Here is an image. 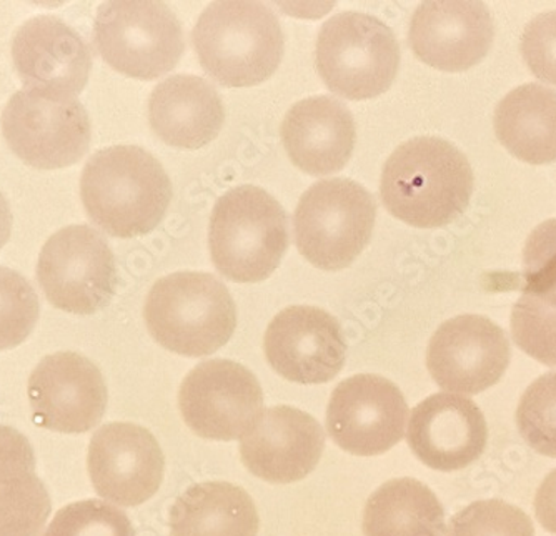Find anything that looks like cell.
<instances>
[{
    "label": "cell",
    "mask_w": 556,
    "mask_h": 536,
    "mask_svg": "<svg viewBox=\"0 0 556 536\" xmlns=\"http://www.w3.org/2000/svg\"><path fill=\"white\" fill-rule=\"evenodd\" d=\"M2 133L22 162L54 170L71 167L87 154L92 127L86 107L74 97L24 89L5 105Z\"/></svg>",
    "instance_id": "9"
},
{
    "label": "cell",
    "mask_w": 556,
    "mask_h": 536,
    "mask_svg": "<svg viewBox=\"0 0 556 536\" xmlns=\"http://www.w3.org/2000/svg\"><path fill=\"white\" fill-rule=\"evenodd\" d=\"M192 42L200 65L224 87L265 82L282 62L286 39L270 8L250 0H220L208 5Z\"/></svg>",
    "instance_id": "3"
},
{
    "label": "cell",
    "mask_w": 556,
    "mask_h": 536,
    "mask_svg": "<svg viewBox=\"0 0 556 536\" xmlns=\"http://www.w3.org/2000/svg\"><path fill=\"white\" fill-rule=\"evenodd\" d=\"M187 425L208 441H239L264 417V394L257 377L232 360L197 365L179 392Z\"/></svg>",
    "instance_id": "11"
},
{
    "label": "cell",
    "mask_w": 556,
    "mask_h": 536,
    "mask_svg": "<svg viewBox=\"0 0 556 536\" xmlns=\"http://www.w3.org/2000/svg\"><path fill=\"white\" fill-rule=\"evenodd\" d=\"M289 217L261 187L222 195L208 224V248L218 272L236 283L264 282L289 248Z\"/></svg>",
    "instance_id": "4"
},
{
    "label": "cell",
    "mask_w": 556,
    "mask_h": 536,
    "mask_svg": "<svg viewBox=\"0 0 556 536\" xmlns=\"http://www.w3.org/2000/svg\"><path fill=\"white\" fill-rule=\"evenodd\" d=\"M315 65L333 93L346 101H368L392 87L400 47L382 21L362 12H342L321 26Z\"/></svg>",
    "instance_id": "6"
},
{
    "label": "cell",
    "mask_w": 556,
    "mask_h": 536,
    "mask_svg": "<svg viewBox=\"0 0 556 536\" xmlns=\"http://www.w3.org/2000/svg\"><path fill=\"white\" fill-rule=\"evenodd\" d=\"M27 394L34 422L61 433L92 430L104 417L109 400L99 367L75 352L43 358L30 375Z\"/></svg>",
    "instance_id": "14"
},
{
    "label": "cell",
    "mask_w": 556,
    "mask_h": 536,
    "mask_svg": "<svg viewBox=\"0 0 556 536\" xmlns=\"http://www.w3.org/2000/svg\"><path fill=\"white\" fill-rule=\"evenodd\" d=\"M518 348L546 367H556V304L523 294L511 311Z\"/></svg>",
    "instance_id": "29"
},
{
    "label": "cell",
    "mask_w": 556,
    "mask_h": 536,
    "mask_svg": "<svg viewBox=\"0 0 556 536\" xmlns=\"http://www.w3.org/2000/svg\"><path fill=\"white\" fill-rule=\"evenodd\" d=\"M496 139L518 161L532 165L556 162V90L525 84L496 105Z\"/></svg>",
    "instance_id": "23"
},
{
    "label": "cell",
    "mask_w": 556,
    "mask_h": 536,
    "mask_svg": "<svg viewBox=\"0 0 556 536\" xmlns=\"http://www.w3.org/2000/svg\"><path fill=\"white\" fill-rule=\"evenodd\" d=\"M407 420L408 405L399 386L371 373L343 380L328 401V435L357 457L392 450L405 436Z\"/></svg>",
    "instance_id": "12"
},
{
    "label": "cell",
    "mask_w": 556,
    "mask_h": 536,
    "mask_svg": "<svg viewBox=\"0 0 556 536\" xmlns=\"http://www.w3.org/2000/svg\"><path fill=\"white\" fill-rule=\"evenodd\" d=\"M149 122L155 136L167 145L195 151L220 133L225 109L207 80L174 76L159 84L150 95Z\"/></svg>",
    "instance_id": "22"
},
{
    "label": "cell",
    "mask_w": 556,
    "mask_h": 536,
    "mask_svg": "<svg viewBox=\"0 0 556 536\" xmlns=\"http://www.w3.org/2000/svg\"><path fill=\"white\" fill-rule=\"evenodd\" d=\"M36 473L33 445L12 426L0 425V478Z\"/></svg>",
    "instance_id": "34"
},
{
    "label": "cell",
    "mask_w": 556,
    "mask_h": 536,
    "mask_svg": "<svg viewBox=\"0 0 556 536\" xmlns=\"http://www.w3.org/2000/svg\"><path fill=\"white\" fill-rule=\"evenodd\" d=\"M258 525L254 500L233 483L190 486L170 510L172 536H257Z\"/></svg>",
    "instance_id": "24"
},
{
    "label": "cell",
    "mask_w": 556,
    "mask_h": 536,
    "mask_svg": "<svg viewBox=\"0 0 556 536\" xmlns=\"http://www.w3.org/2000/svg\"><path fill=\"white\" fill-rule=\"evenodd\" d=\"M377 217L374 195L350 179L320 180L303 193L293 217L300 255L327 272L357 260Z\"/></svg>",
    "instance_id": "7"
},
{
    "label": "cell",
    "mask_w": 556,
    "mask_h": 536,
    "mask_svg": "<svg viewBox=\"0 0 556 536\" xmlns=\"http://www.w3.org/2000/svg\"><path fill=\"white\" fill-rule=\"evenodd\" d=\"M495 36L492 14L477 0H430L415 11L408 42L425 64L464 72L483 61Z\"/></svg>",
    "instance_id": "17"
},
{
    "label": "cell",
    "mask_w": 556,
    "mask_h": 536,
    "mask_svg": "<svg viewBox=\"0 0 556 536\" xmlns=\"http://www.w3.org/2000/svg\"><path fill=\"white\" fill-rule=\"evenodd\" d=\"M264 348L278 375L303 385L336 379L346 358L339 320L311 305H292L275 315L265 332Z\"/></svg>",
    "instance_id": "15"
},
{
    "label": "cell",
    "mask_w": 556,
    "mask_h": 536,
    "mask_svg": "<svg viewBox=\"0 0 556 536\" xmlns=\"http://www.w3.org/2000/svg\"><path fill=\"white\" fill-rule=\"evenodd\" d=\"M96 46L118 74L154 80L174 71L186 42L177 15L155 0H111L97 11Z\"/></svg>",
    "instance_id": "8"
},
{
    "label": "cell",
    "mask_w": 556,
    "mask_h": 536,
    "mask_svg": "<svg viewBox=\"0 0 556 536\" xmlns=\"http://www.w3.org/2000/svg\"><path fill=\"white\" fill-rule=\"evenodd\" d=\"M40 304L29 280L0 265V350L17 347L39 322Z\"/></svg>",
    "instance_id": "28"
},
{
    "label": "cell",
    "mask_w": 556,
    "mask_h": 536,
    "mask_svg": "<svg viewBox=\"0 0 556 536\" xmlns=\"http://www.w3.org/2000/svg\"><path fill=\"white\" fill-rule=\"evenodd\" d=\"M12 61L25 89L68 97L83 92L92 71L86 40L52 15L22 24L12 40Z\"/></svg>",
    "instance_id": "18"
},
{
    "label": "cell",
    "mask_w": 556,
    "mask_h": 536,
    "mask_svg": "<svg viewBox=\"0 0 556 536\" xmlns=\"http://www.w3.org/2000/svg\"><path fill=\"white\" fill-rule=\"evenodd\" d=\"M445 528L439 498L415 478L390 480L365 505V536H445Z\"/></svg>",
    "instance_id": "25"
},
{
    "label": "cell",
    "mask_w": 556,
    "mask_h": 536,
    "mask_svg": "<svg viewBox=\"0 0 556 536\" xmlns=\"http://www.w3.org/2000/svg\"><path fill=\"white\" fill-rule=\"evenodd\" d=\"M407 442L425 465L439 472H457L482 457L489 426L470 398L437 394L412 411Z\"/></svg>",
    "instance_id": "19"
},
{
    "label": "cell",
    "mask_w": 556,
    "mask_h": 536,
    "mask_svg": "<svg viewBox=\"0 0 556 536\" xmlns=\"http://www.w3.org/2000/svg\"><path fill=\"white\" fill-rule=\"evenodd\" d=\"M90 480L99 497L121 507H137L157 494L165 457L155 436L134 423H109L92 436Z\"/></svg>",
    "instance_id": "16"
},
{
    "label": "cell",
    "mask_w": 556,
    "mask_h": 536,
    "mask_svg": "<svg viewBox=\"0 0 556 536\" xmlns=\"http://www.w3.org/2000/svg\"><path fill=\"white\" fill-rule=\"evenodd\" d=\"M380 193L387 210L402 222L439 229L467 210L473 170L453 143L439 137H415L386 162Z\"/></svg>",
    "instance_id": "1"
},
{
    "label": "cell",
    "mask_w": 556,
    "mask_h": 536,
    "mask_svg": "<svg viewBox=\"0 0 556 536\" xmlns=\"http://www.w3.org/2000/svg\"><path fill=\"white\" fill-rule=\"evenodd\" d=\"M521 55L536 79L556 86V11L528 22L521 34Z\"/></svg>",
    "instance_id": "33"
},
{
    "label": "cell",
    "mask_w": 556,
    "mask_h": 536,
    "mask_svg": "<svg viewBox=\"0 0 556 536\" xmlns=\"http://www.w3.org/2000/svg\"><path fill=\"white\" fill-rule=\"evenodd\" d=\"M37 280L52 307L74 315L104 310L117 290V265L104 237L89 226H68L47 240Z\"/></svg>",
    "instance_id": "10"
},
{
    "label": "cell",
    "mask_w": 556,
    "mask_h": 536,
    "mask_svg": "<svg viewBox=\"0 0 556 536\" xmlns=\"http://www.w3.org/2000/svg\"><path fill=\"white\" fill-rule=\"evenodd\" d=\"M43 536H136V529L118 508L84 500L62 508Z\"/></svg>",
    "instance_id": "30"
},
{
    "label": "cell",
    "mask_w": 556,
    "mask_h": 536,
    "mask_svg": "<svg viewBox=\"0 0 556 536\" xmlns=\"http://www.w3.org/2000/svg\"><path fill=\"white\" fill-rule=\"evenodd\" d=\"M535 513L543 528L556 535V469L543 480L536 492Z\"/></svg>",
    "instance_id": "35"
},
{
    "label": "cell",
    "mask_w": 556,
    "mask_h": 536,
    "mask_svg": "<svg viewBox=\"0 0 556 536\" xmlns=\"http://www.w3.org/2000/svg\"><path fill=\"white\" fill-rule=\"evenodd\" d=\"M143 317L155 342L184 357L215 354L237 327L229 289L204 272H177L157 280L147 295Z\"/></svg>",
    "instance_id": "5"
},
{
    "label": "cell",
    "mask_w": 556,
    "mask_h": 536,
    "mask_svg": "<svg viewBox=\"0 0 556 536\" xmlns=\"http://www.w3.org/2000/svg\"><path fill=\"white\" fill-rule=\"evenodd\" d=\"M80 195L100 230L132 239L161 224L172 201V182L154 155L137 145H114L89 158Z\"/></svg>",
    "instance_id": "2"
},
{
    "label": "cell",
    "mask_w": 556,
    "mask_h": 536,
    "mask_svg": "<svg viewBox=\"0 0 556 536\" xmlns=\"http://www.w3.org/2000/svg\"><path fill=\"white\" fill-rule=\"evenodd\" d=\"M280 133L293 165L315 177L340 173L357 139L352 112L332 95L296 102L287 112Z\"/></svg>",
    "instance_id": "21"
},
{
    "label": "cell",
    "mask_w": 556,
    "mask_h": 536,
    "mask_svg": "<svg viewBox=\"0 0 556 536\" xmlns=\"http://www.w3.org/2000/svg\"><path fill=\"white\" fill-rule=\"evenodd\" d=\"M510 358L507 333L482 315L446 320L427 348L428 372L450 394H482L507 372Z\"/></svg>",
    "instance_id": "13"
},
{
    "label": "cell",
    "mask_w": 556,
    "mask_h": 536,
    "mask_svg": "<svg viewBox=\"0 0 556 536\" xmlns=\"http://www.w3.org/2000/svg\"><path fill=\"white\" fill-rule=\"evenodd\" d=\"M517 426L536 454L556 458V372L540 377L525 390Z\"/></svg>",
    "instance_id": "27"
},
{
    "label": "cell",
    "mask_w": 556,
    "mask_h": 536,
    "mask_svg": "<svg viewBox=\"0 0 556 536\" xmlns=\"http://www.w3.org/2000/svg\"><path fill=\"white\" fill-rule=\"evenodd\" d=\"M50 510L49 492L34 473L0 478V536H39Z\"/></svg>",
    "instance_id": "26"
},
{
    "label": "cell",
    "mask_w": 556,
    "mask_h": 536,
    "mask_svg": "<svg viewBox=\"0 0 556 536\" xmlns=\"http://www.w3.org/2000/svg\"><path fill=\"white\" fill-rule=\"evenodd\" d=\"M448 536H535V528L520 508L503 500H482L453 516Z\"/></svg>",
    "instance_id": "31"
},
{
    "label": "cell",
    "mask_w": 556,
    "mask_h": 536,
    "mask_svg": "<svg viewBox=\"0 0 556 536\" xmlns=\"http://www.w3.org/2000/svg\"><path fill=\"white\" fill-rule=\"evenodd\" d=\"M12 232V212L9 202L0 193V251L9 242Z\"/></svg>",
    "instance_id": "36"
},
{
    "label": "cell",
    "mask_w": 556,
    "mask_h": 536,
    "mask_svg": "<svg viewBox=\"0 0 556 536\" xmlns=\"http://www.w3.org/2000/svg\"><path fill=\"white\" fill-rule=\"evenodd\" d=\"M523 294L556 304V218L540 224L523 248Z\"/></svg>",
    "instance_id": "32"
},
{
    "label": "cell",
    "mask_w": 556,
    "mask_h": 536,
    "mask_svg": "<svg viewBox=\"0 0 556 536\" xmlns=\"http://www.w3.org/2000/svg\"><path fill=\"white\" fill-rule=\"evenodd\" d=\"M325 450L320 423L299 408L265 410L258 425L240 438L243 465L277 485L300 482L314 472Z\"/></svg>",
    "instance_id": "20"
}]
</instances>
